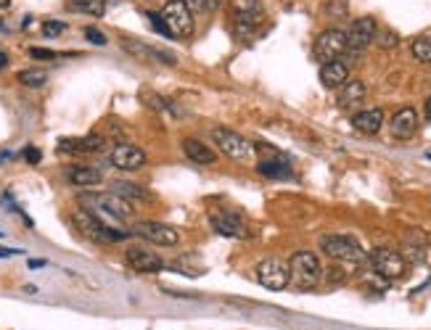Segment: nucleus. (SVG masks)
Returning a JSON list of instances; mask_svg holds the SVG:
<instances>
[{
  "label": "nucleus",
  "mask_w": 431,
  "mask_h": 330,
  "mask_svg": "<svg viewBox=\"0 0 431 330\" xmlns=\"http://www.w3.org/2000/svg\"><path fill=\"white\" fill-rule=\"evenodd\" d=\"M64 177H66L69 185H75V188H95L98 182L104 180V172L88 164H72L66 166Z\"/></svg>",
  "instance_id": "nucleus-18"
},
{
  "label": "nucleus",
  "mask_w": 431,
  "mask_h": 330,
  "mask_svg": "<svg viewBox=\"0 0 431 330\" xmlns=\"http://www.w3.org/2000/svg\"><path fill=\"white\" fill-rule=\"evenodd\" d=\"M11 6V0H0V8H8Z\"/></svg>",
  "instance_id": "nucleus-41"
},
{
  "label": "nucleus",
  "mask_w": 431,
  "mask_h": 330,
  "mask_svg": "<svg viewBox=\"0 0 431 330\" xmlns=\"http://www.w3.org/2000/svg\"><path fill=\"white\" fill-rule=\"evenodd\" d=\"M162 19L169 37H175V40H188L194 35V14L183 6V0H169L162 8Z\"/></svg>",
  "instance_id": "nucleus-5"
},
{
  "label": "nucleus",
  "mask_w": 431,
  "mask_h": 330,
  "mask_svg": "<svg viewBox=\"0 0 431 330\" xmlns=\"http://www.w3.org/2000/svg\"><path fill=\"white\" fill-rule=\"evenodd\" d=\"M209 222L214 227V233H220L225 238H246L249 227L244 222V217L230 209H214L209 214Z\"/></svg>",
  "instance_id": "nucleus-10"
},
{
  "label": "nucleus",
  "mask_w": 431,
  "mask_h": 330,
  "mask_svg": "<svg viewBox=\"0 0 431 330\" xmlns=\"http://www.w3.org/2000/svg\"><path fill=\"white\" fill-rule=\"evenodd\" d=\"M135 235H140L143 240H151L162 249H175L180 243V233L172 225H164V222H156V220H140L138 225L133 227Z\"/></svg>",
  "instance_id": "nucleus-7"
},
{
  "label": "nucleus",
  "mask_w": 431,
  "mask_h": 330,
  "mask_svg": "<svg viewBox=\"0 0 431 330\" xmlns=\"http://www.w3.org/2000/svg\"><path fill=\"white\" fill-rule=\"evenodd\" d=\"M320 82H323V88H328V90H339V88H344V85L349 82V69H347V64H344V61L323 64V66H320Z\"/></svg>",
  "instance_id": "nucleus-23"
},
{
  "label": "nucleus",
  "mask_w": 431,
  "mask_h": 330,
  "mask_svg": "<svg viewBox=\"0 0 431 330\" xmlns=\"http://www.w3.org/2000/svg\"><path fill=\"white\" fill-rule=\"evenodd\" d=\"M204 6H207V11H217L223 6V0H204Z\"/></svg>",
  "instance_id": "nucleus-37"
},
{
  "label": "nucleus",
  "mask_w": 431,
  "mask_h": 330,
  "mask_svg": "<svg viewBox=\"0 0 431 330\" xmlns=\"http://www.w3.org/2000/svg\"><path fill=\"white\" fill-rule=\"evenodd\" d=\"M378 35V24L373 16H360L357 21H352V27L347 32V50H365L376 40Z\"/></svg>",
  "instance_id": "nucleus-11"
},
{
  "label": "nucleus",
  "mask_w": 431,
  "mask_h": 330,
  "mask_svg": "<svg viewBox=\"0 0 431 330\" xmlns=\"http://www.w3.org/2000/svg\"><path fill=\"white\" fill-rule=\"evenodd\" d=\"M72 222H75V227L85 235V238H90L93 243H119V240H125L130 233L127 230H114V227H104L95 217H90L85 209H77L75 214H72Z\"/></svg>",
  "instance_id": "nucleus-4"
},
{
  "label": "nucleus",
  "mask_w": 431,
  "mask_h": 330,
  "mask_svg": "<svg viewBox=\"0 0 431 330\" xmlns=\"http://www.w3.org/2000/svg\"><path fill=\"white\" fill-rule=\"evenodd\" d=\"M320 251L328 259H336V262H349V264L368 262V254L363 251V246L349 235H326V238H320Z\"/></svg>",
  "instance_id": "nucleus-3"
},
{
  "label": "nucleus",
  "mask_w": 431,
  "mask_h": 330,
  "mask_svg": "<svg viewBox=\"0 0 431 330\" xmlns=\"http://www.w3.org/2000/svg\"><path fill=\"white\" fill-rule=\"evenodd\" d=\"M183 153H185L194 164H201V166L217 164V151L209 148L204 140H196V137H185V140H183Z\"/></svg>",
  "instance_id": "nucleus-21"
},
{
  "label": "nucleus",
  "mask_w": 431,
  "mask_h": 330,
  "mask_svg": "<svg viewBox=\"0 0 431 330\" xmlns=\"http://www.w3.org/2000/svg\"><path fill=\"white\" fill-rule=\"evenodd\" d=\"M365 95H368L365 82H360V79H349L344 88H339L336 106H339L342 111H352V108H357V106L365 101Z\"/></svg>",
  "instance_id": "nucleus-22"
},
{
  "label": "nucleus",
  "mask_w": 431,
  "mask_h": 330,
  "mask_svg": "<svg viewBox=\"0 0 431 330\" xmlns=\"http://www.w3.org/2000/svg\"><path fill=\"white\" fill-rule=\"evenodd\" d=\"M119 46L125 48L130 56L135 59H154V61H164V64H169V66H175L178 59H175V53H169V50H162V48H154L149 43H140V40H133V37H122L119 40Z\"/></svg>",
  "instance_id": "nucleus-14"
},
{
  "label": "nucleus",
  "mask_w": 431,
  "mask_h": 330,
  "mask_svg": "<svg viewBox=\"0 0 431 330\" xmlns=\"http://www.w3.org/2000/svg\"><path fill=\"white\" fill-rule=\"evenodd\" d=\"M6 66H8V53L0 48V69H6Z\"/></svg>",
  "instance_id": "nucleus-38"
},
{
  "label": "nucleus",
  "mask_w": 431,
  "mask_h": 330,
  "mask_svg": "<svg viewBox=\"0 0 431 330\" xmlns=\"http://www.w3.org/2000/svg\"><path fill=\"white\" fill-rule=\"evenodd\" d=\"M344 50H347V32L336 30V27H331V30L320 32L318 35V40H315V59L320 61V64H331V61H339Z\"/></svg>",
  "instance_id": "nucleus-8"
},
{
  "label": "nucleus",
  "mask_w": 431,
  "mask_h": 330,
  "mask_svg": "<svg viewBox=\"0 0 431 330\" xmlns=\"http://www.w3.org/2000/svg\"><path fill=\"white\" fill-rule=\"evenodd\" d=\"M69 6L77 14L95 16V19H101L106 14V0H69Z\"/></svg>",
  "instance_id": "nucleus-26"
},
{
  "label": "nucleus",
  "mask_w": 431,
  "mask_h": 330,
  "mask_svg": "<svg viewBox=\"0 0 431 330\" xmlns=\"http://www.w3.org/2000/svg\"><path fill=\"white\" fill-rule=\"evenodd\" d=\"M368 262H371L373 272L381 275L384 280H400V278H405V272H407L405 256L392 251V249H376V251L368 254Z\"/></svg>",
  "instance_id": "nucleus-6"
},
{
  "label": "nucleus",
  "mask_w": 431,
  "mask_h": 330,
  "mask_svg": "<svg viewBox=\"0 0 431 330\" xmlns=\"http://www.w3.org/2000/svg\"><path fill=\"white\" fill-rule=\"evenodd\" d=\"M109 162L122 172H135V169L146 166V151H140L133 143H117L109 153Z\"/></svg>",
  "instance_id": "nucleus-12"
},
{
  "label": "nucleus",
  "mask_w": 431,
  "mask_h": 330,
  "mask_svg": "<svg viewBox=\"0 0 431 330\" xmlns=\"http://www.w3.org/2000/svg\"><path fill=\"white\" fill-rule=\"evenodd\" d=\"M389 130H392V135L397 137V140H407V137L416 135V130H418L416 108H410V106L400 108V111L389 119Z\"/></svg>",
  "instance_id": "nucleus-16"
},
{
  "label": "nucleus",
  "mask_w": 431,
  "mask_h": 330,
  "mask_svg": "<svg viewBox=\"0 0 431 330\" xmlns=\"http://www.w3.org/2000/svg\"><path fill=\"white\" fill-rule=\"evenodd\" d=\"M288 275L299 291H310L323 278V264L313 251H297L288 259Z\"/></svg>",
  "instance_id": "nucleus-1"
},
{
  "label": "nucleus",
  "mask_w": 431,
  "mask_h": 330,
  "mask_svg": "<svg viewBox=\"0 0 431 330\" xmlns=\"http://www.w3.org/2000/svg\"><path fill=\"white\" fill-rule=\"evenodd\" d=\"M376 40H378V46L381 48L392 50V48H397V43H400V35H394L392 30H387V32H378V35H376Z\"/></svg>",
  "instance_id": "nucleus-30"
},
{
  "label": "nucleus",
  "mask_w": 431,
  "mask_h": 330,
  "mask_svg": "<svg viewBox=\"0 0 431 330\" xmlns=\"http://www.w3.org/2000/svg\"><path fill=\"white\" fill-rule=\"evenodd\" d=\"M30 56L35 61H53L56 59V56H59V53H56V50H48V48H30Z\"/></svg>",
  "instance_id": "nucleus-33"
},
{
  "label": "nucleus",
  "mask_w": 431,
  "mask_h": 330,
  "mask_svg": "<svg viewBox=\"0 0 431 330\" xmlns=\"http://www.w3.org/2000/svg\"><path fill=\"white\" fill-rule=\"evenodd\" d=\"M64 32H66V24H64V21H53V19L43 21V35L45 37H61Z\"/></svg>",
  "instance_id": "nucleus-29"
},
{
  "label": "nucleus",
  "mask_w": 431,
  "mask_h": 330,
  "mask_svg": "<svg viewBox=\"0 0 431 330\" xmlns=\"http://www.w3.org/2000/svg\"><path fill=\"white\" fill-rule=\"evenodd\" d=\"M410 50H413V59L416 61H421V64H431V35H421V37H416L413 46H410Z\"/></svg>",
  "instance_id": "nucleus-27"
},
{
  "label": "nucleus",
  "mask_w": 431,
  "mask_h": 330,
  "mask_svg": "<svg viewBox=\"0 0 431 330\" xmlns=\"http://www.w3.org/2000/svg\"><path fill=\"white\" fill-rule=\"evenodd\" d=\"M19 82L27 85V88H43L48 82V72H43V69H24V72H19Z\"/></svg>",
  "instance_id": "nucleus-28"
},
{
  "label": "nucleus",
  "mask_w": 431,
  "mask_h": 330,
  "mask_svg": "<svg viewBox=\"0 0 431 330\" xmlns=\"http://www.w3.org/2000/svg\"><path fill=\"white\" fill-rule=\"evenodd\" d=\"M85 198H90V201H95L98 206H104L106 211H111L114 217H119L122 222L127 220V217H133L135 209L133 204H127L125 198H119L117 193H111V191H106V193H82Z\"/></svg>",
  "instance_id": "nucleus-17"
},
{
  "label": "nucleus",
  "mask_w": 431,
  "mask_h": 330,
  "mask_svg": "<svg viewBox=\"0 0 431 330\" xmlns=\"http://www.w3.org/2000/svg\"><path fill=\"white\" fill-rule=\"evenodd\" d=\"M262 19H265V8H262L259 0H236V16H233V21H241V24L257 30L262 24Z\"/></svg>",
  "instance_id": "nucleus-24"
},
{
  "label": "nucleus",
  "mask_w": 431,
  "mask_h": 330,
  "mask_svg": "<svg viewBox=\"0 0 431 330\" xmlns=\"http://www.w3.org/2000/svg\"><path fill=\"white\" fill-rule=\"evenodd\" d=\"M270 159H262L257 169H259V175H265L270 180H286V177H291V162H288V156H283L278 151L270 148Z\"/></svg>",
  "instance_id": "nucleus-20"
},
{
  "label": "nucleus",
  "mask_w": 431,
  "mask_h": 330,
  "mask_svg": "<svg viewBox=\"0 0 431 330\" xmlns=\"http://www.w3.org/2000/svg\"><path fill=\"white\" fill-rule=\"evenodd\" d=\"M45 264H48L45 259H30V270H43Z\"/></svg>",
  "instance_id": "nucleus-36"
},
{
  "label": "nucleus",
  "mask_w": 431,
  "mask_h": 330,
  "mask_svg": "<svg viewBox=\"0 0 431 330\" xmlns=\"http://www.w3.org/2000/svg\"><path fill=\"white\" fill-rule=\"evenodd\" d=\"M111 193H117L119 198H125L127 204H149V206H154V204H156V195L151 193L149 188L138 185V182L119 180V182H114V185H111Z\"/></svg>",
  "instance_id": "nucleus-19"
},
{
  "label": "nucleus",
  "mask_w": 431,
  "mask_h": 330,
  "mask_svg": "<svg viewBox=\"0 0 431 330\" xmlns=\"http://www.w3.org/2000/svg\"><path fill=\"white\" fill-rule=\"evenodd\" d=\"M384 124V111L381 108H365V111H357L352 117V127L363 135H376Z\"/></svg>",
  "instance_id": "nucleus-25"
},
{
  "label": "nucleus",
  "mask_w": 431,
  "mask_h": 330,
  "mask_svg": "<svg viewBox=\"0 0 431 330\" xmlns=\"http://www.w3.org/2000/svg\"><path fill=\"white\" fill-rule=\"evenodd\" d=\"M426 122H431V98L426 101Z\"/></svg>",
  "instance_id": "nucleus-40"
},
{
  "label": "nucleus",
  "mask_w": 431,
  "mask_h": 330,
  "mask_svg": "<svg viewBox=\"0 0 431 330\" xmlns=\"http://www.w3.org/2000/svg\"><path fill=\"white\" fill-rule=\"evenodd\" d=\"M104 146H106L104 135L61 137L59 153H75V156H85V153H98V151H104Z\"/></svg>",
  "instance_id": "nucleus-15"
},
{
  "label": "nucleus",
  "mask_w": 431,
  "mask_h": 330,
  "mask_svg": "<svg viewBox=\"0 0 431 330\" xmlns=\"http://www.w3.org/2000/svg\"><path fill=\"white\" fill-rule=\"evenodd\" d=\"M146 19L151 21V27H154V30L162 32L164 37H169V32H167V24H164L162 14H156V11H146Z\"/></svg>",
  "instance_id": "nucleus-31"
},
{
  "label": "nucleus",
  "mask_w": 431,
  "mask_h": 330,
  "mask_svg": "<svg viewBox=\"0 0 431 330\" xmlns=\"http://www.w3.org/2000/svg\"><path fill=\"white\" fill-rule=\"evenodd\" d=\"M257 280L262 288L268 291H283L286 285L291 283V275H288V264L281 262V259H262L257 264Z\"/></svg>",
  "instance_id": "nucleus-9"
},
{
  "label": "nucleus",
  "mask_w": 431,
  "mask_h": 330,
  "mask_svg": "<svg viewBox=\"0 0 431 330\" xmlns=\"http://www.w3.org/2000/svg\"><path fill=\"white\" fill-rule=\"evenodd\" d=\"M183 6H185L191 14H204V11H207L204 0H183Z\"/></svg>",
  "instance_id": "nucleus-34"
},
{
  "label": "nucleus",
  "mask_w": 431,
  "mask_h": 330,
  "mask_svg": "<svg viewBox=\"0 0 431 330\" xmlns=\"http://www.w3.org/2000/svg\"><path fill=\"white\" fill-rule=\"evenodd\" d=\"M212 140H214V146L223 151L228 159L241 162V164L252 162L254 153H257V146H254L252 140L244 137L241 133H236V130H230V127H214L212 130Z\"/></svg>",
  "instance_id": "nucleus-2"
},
{
  "label": "nucleus",
  "mask_w": 431,
  "mask_h": 330,
  "mask_svg": "<svg viewBox=\"0 0 431 330\" xmlns=\"http://www.w3.org/2000/svg\"><path fill=\"white\" fill-rule=\"evenodd\" d=\"M125 262H127V267H133L135 272H143V275H154V272H162L167 267L162 262V256L143 249V246H127Z\"/></svg>",
  "instance_id": "nucleus-13"
},
{
  "label": "nucleus",
  "mask_w": 431,
  "mask_h": 330,
  "mask_svg": "<svg viewBox=\"0 0 431 330\" xmlns=\"http://www.w3.org/2000/svg\"><path fill=\"white\" fill-rule=\"evenodd\" d=\"M14 254H21V251L19 249H14V251L11 249H0V256H14Z\"/></svg>",
  "instance_id": "nucleus-39"
},
{
  "label": "nucleus",
  "mask_w": 431,
  "mask_h": 330,
  "mask_svg": "<svg viewBox=\"0 0 431 330\" xmlns=\"http://www.w3.org/2000/svg\"><path fill=\"white\" fill-rule=\"evenodd\" d=\"M21 156H24L30 164H40V159H43V153H40L37 148H24V153H21Z\"/></svg>",
  "instance_id": "nucleus-35"
},
{
  "label": "nucleus",
  "mask_w": 431,
  "mask_h": 330,
  "mask_svg": "<svg viewBox=\"0 0 431 330\" xmlns=\"http://www.w3.org/2000/svg\"><path fill=\"white\" fill-rule=\"evenodd\" d=\"M85 37H88V43H93V46H106L109 43L106 35L98 27H85Z\"/></svg>",
  "instance_id": "nucleus-32"
},
{
  "label": "nucleus",
  "mask_w": 431,
  "mask_h": 330,
  "mask_svg": "<svg viewBox=\"0 0 431 330\" xmlns=\"http://www.w3.org/2000/svg\"><path fill=\"white\" fill-rule=\"evenodd\" d=\"M426 159H431V151H429V153H426Z\"/></svg>",
  "instance_id": "nucleus-43"
},
{
  "label": "nucleus",
  "mask_w": 431,
  "mask_h": 330,
  "mask_svg": "<svg viewBox=\"0 0 431 330\" xmlns=\"http://www.w3.org/2000/svg\"><path fill=\"white\" fill-rule=\"evenodd\" d=\"M0 32H6V21L3 19H0Z\"/></svg>",
  "instance_id": "nucleus-42"
}]
</instances>
